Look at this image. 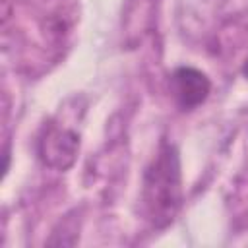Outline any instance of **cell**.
<instances>
[{
    "mask_svg": "<svg viewBox=\"0 0 248 248\" xmlns=\"http://www.w3.org/2000/svg\"><path fill=\"white\" fill-rule=\"evenodd\" d=\"M182 203L180 159L174 145L165 143L143 174V205L155 227H167Z\"/></svg>",
    "mask_w": 248,
    "mask_h": 248,
    "instance_id": "6da1fadb",
    "label": "cell"
},
{
    "mask_svg": "<svg viewBox=\"0 0 248 248\" xmlns=\"http://www.w3.org/2000/svg\"><path fill=\"white\" fill-rule=\"evenodd\" d=\"M211 91V81L207 76L196 68L180 66L170 74V93L180 108L192 110L200 107Z\"/></svg>",
    "mask_w": 248,
    "mask_h": 248,
    "instance_id": "3957f363",
    "label": "cell"
},
{
    "mask_svg": "<svg viewBox=\"0 0 248 248\" xmlns=\"http://www.w3.org/2000/svg\"><path fill=\"white\" fill-rule=\"evenodd\" d=\"M79 136L74 130L50 124L45 128L39 140V157L41 161L56 170H68L78 157Z\"/></svg>",
    "mask_w": 248,
    "mask_h": 248,
    "instance_id": "7a4b0ae2",
    "label": "cell"
},
{
    "mask_svg": "<svg viewBox=\"0 0 248 248\" xmlns=\"http://www.w3.org/2000/svg\"><path fill=\"white\" fill-rule=\"evenodd\" d=\"M242 74L248 78V60H246V62H244V66H242Z\"/></svg>",
    "mask_w": 248,
    "mask_h": 248,
    "instance_id": "277c9868",
    "label": "cell"
}]
</instances>
